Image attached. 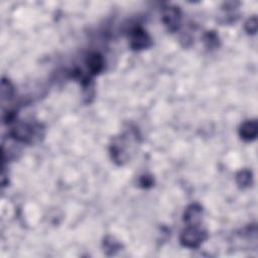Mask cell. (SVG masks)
Segmentation results:
<instances>
[{"label":"cell","mask_w":258,"mask_h":258,"mask_svg":"<svg viewBox=\"0 0 258 258\" xmlns=\"http://www.w3.org/2000/svg\"><path fill=\"white\" fill-rule=\"evenodd\" d=\"M42 127L38 123L20 122L12 129V136L24 144H32L42 136Z\"/></svg>","instance_id":"1"},{"label":"cell","mask_w":258,"mask_h":258,"mask_svg":"<svg viewBox=\"0 0 258 258\" xmlns=\"http://www.w3.org/2000/svg\"><path fill=\"white\" fill-rule=\"evenodd\" d=\"M207 239V232L200 225L188 226L180 235V243L188 248H197Z\"/></svg>","instance_id":"2"},{"label":"cell","mask_w":258,"mask_h":258,"mask_svg":"<svg viewBox=\"0 0 258 258\" xmlns=\"http://www.w3.org/2000/svg\"><path fill=\"white\" fill-rule=\"evenodd\" d=\"M126 138L127 136H121L119 138H114L110 146V152H111L112 158L119 164H123L129 158V152H128V146H127L128 140Z\"/></svg>","instance_id":"3"},{"label":"cell","mask_w":258,"mask_h":258,"mask_svg":"<svg viewBox=\"0 0 258 258\" xmlns=\"http://www.w3.org/2000/svg\"><path fill=\"white\" fill-rule=\"evenodd\" d=\"M162 20L164 26L170 32H176L180 26L182 22V12L178 8L170 6L162 10Z\"/></svg>","instance_id":"4"},{"label":"cell","mask_w":258,"mask_h":258,"mask_svg":"<svg viewBox=\"0 0 258 258\" xmlns=\"http://www.w3.org/2000/svg\"><path fill=\"white\" fill-rule=\"evenodd\" d=\"M130 46L134 50H144L150 46V38L142 28H136L130 34Z\"/></svg>","instance_id":"5"},{"label":"cell","mask_w":258,"mask_h":258,"mask_svg":"<svg viewBox=\"0 0 258 258\" xmlns=\"http://www.w3.org/2000/svg\"><path fill=\"white\" fill-rule=\"evenodd\" d=\"M202 214L203 209L200 205L192 204L184 211V221L188 224V226L200 225V222L202 220Z\"/></svg>","instance_id":"6"},{"label":"cell","mask_w":258,"mask_h":258,"mask_svg":"<svg viewBox=\"0 0 258 258\" xmlns=\"http://www.w3.org/2000/svg\"><path fill=\"white\" fill-rule=\"evenodd\" d=\"M239 134L243 140H246V142L254 140L258 134L257 122L255 120L244 122L239 129Z\"/></svg>","instance_id":"7"},{"label":"cell","mask_w":258,"mask_h":258,"mask_svg":"<svg viewBox=\"0 0 258 258\" xmlns=\"http://www.w3.org/2000/svg\"><path fill=\"white\" fill-rule=\"evenodd\" d=\"M86 64L89 71L93 74H99L104 67V60L103 56L98 52L90 54L86 58Z\"/></svg>","instance_id":"8"},{"label":"cell","mask_w":258,"mask_h":258,"mask_svg":"<svg viewBox=\"0 0 258 258\" xmlns=\"http://www.w3.org/2000/svg\"><path fill=\"white\" fill-rule=\"evenodd\" d=\"M236 180L240 186L247 188L252 184V174L247 170H240L236 176Z\"/></svg>","instance_id":"9"},{"label":"cell","mask_w":258,"mask_h":258,"mask_svg":"<svg viewBox=\"0 0 258 258\" xmlns=\"http://www.w3.org/2000/svg\"><path fill=\"white\" fill-rule=\"evenodd\" d=\"M14 89L12 84L8 80L2 79V100L4 101L6 99L8 100L12 99L14 96Z\"/></svg>","instance_id":"10"},{"label":"cell","mask_w":258,"mask_h":258,"mask_svg":"<svg viewBox=\"0 0 258 258\" xmlns=\"http://www.w3.org/2000/svg\"><path fill=\"white\" fill-rule=\"evenodd\" d=\"M104 246L106 252L111 251V254H114L116 251L120 249V244L117 241H115V239L112 237H107V239L104 242Z\"/></svg>","instance_id":"11"},{"label":"cell","mask_w":258,"mask_h":258,"mask_svg":"<svg viewBox=\"0 0 258 258\" xmlns=\"http://www.w3.org/2000/svg\"><path fill=\"white\" fill-rule=\"evenodd\" d=\"M245 30L248 34H256V32H257V18H256V16H253L246 22Z\"/></svg>","instance_id":"12"},{"label":"cell","mask_w":258,"mask_h":258,"mask_svg":"<svg viewBox=\"0 0 258 258\" xmlns=\"http://www.w3.org/2000/svg\"><path fill=\"white\" fill-rule=\"evenodd\" d=\"M218 36L214 32H208L206 36H205V44L208 48H215L217 44H218Z\"/></svg>","instance_id":"13"},{"label":"cell","mask_w":258,"mask_h":258,"mask_svg":"<svg viewBox=\"0 0 258 258\" xmlns=\"http://www.w3.org/2000/svg\"><path fill=\"white\" fill-rule=\"evenodd\" d=\"M142 180H144V182H142V186H152V180L150 178H148V176H142Z\"/></svg>","instance_id":"14"}]
</instances>
